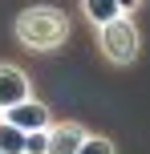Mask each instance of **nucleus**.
I'll list each match as a JSON object with an SVG mask.
<instances>
[{"label": "nucleus", "mask_w": 150, "mask_h": 154, "mask_svg": "<svg viewBox=\"0 0 150 154\" xmlns=\"http://www.w3.org/2000/svg\"><path fill=\"white\" fill-rule=\"evenodd\" d=\"M0 122H8L12 130H20L24 138H29V134H45L49 126L57 122V118H53V109H49V101L29 97V101H20V106L4 109V114H0Z\"/></svg>", "instance_id": "obj_3"}, {"label": "nucleus", "mask_w": 150, "mask_h": 154, "mask_svg": "<svg viewBox=\"0 0 150 154\" xmlns=\"http://www.w3.org/2000/svg\"><path fill=\"white\" fill-rule=\"evenodd\" d=\"M138 8H142L138 0H81V16L93 24V32L114 24V20H122V16H134Z\"/></svg>", "instance_id": "obj_6"}, {"label": "nucleus", "mask_w": 150, "mask_h": 154, "mask_svg": "<svg viewBox=\"0 0 150 154\" xmlns=\"http://www.w3.org/2000/svg\"><path fill=\"white\" fill-rule=\"evenodd\" d=\"M24 154H45V134H29L24 138Z\"/></svg>", "instance_id": "obj_9"}, {"label": "nucleus", "mask_w": 150, "mask_h": 154, "mask_svg": "<svg viewBox=\"0 0 150 154\" xmlns=\"http://www.w3.org/2000/svg\"><path fill=\"white\" fill-rule=\"evenodd\" d=\"M0 154H24V134L8 122H0Z\"/></svg>", "instance_id": "obj_7"}, {"label": "nucleus", "mask_w": 150, "mask_h": 154, "mask_svg": "<svg viewBox=\"0 0 150 154\" xmlns=\"http://www.w3.org/2000/svg\"><path fill=\"white\" fill-rule=\"evenodd\" d=\"M89 126H81V122H73V118H65V122H53L45 130V154H77L81 146H85V138H89Z\"/></svg>", "instance_id": "obj_5"}, {"label": "nucleus", "mask_w": 150, "mask_h": 154, "mask_svg": "<svg viewBox=\"0 0 150 154\" xmlns=\"http://www.w3.org/2000/svg\"><path fill=\"white\" fill-rule=\"evenodd\" d=\"M29 97H37L32 93V77L16 61H0V114L20 106V101H29Z\"/></svg>", "instance_id": "obj_4"}, {"label": "nucleus", "mask_w": 150, "mask_h": 154, "mask_svg": "<svg viewBox=\"0 0 150 154\" xmlns=\"http://www.w3.org/2000/svg\"><path fill=\"white\" fill-rule=\"evenodd\" d=\"M97 53H102L106 65H114V69H130V65L142 57V32H138V24L130 20V16H122V20L97 29Z\"/></svg>", "instance_id": "obj_2"}, {"label": "nucleus", "mask_w": 150, "mask_h": 154, "mask_svg": "<svg viewBox=\"0 0 150 154\" xmlns=\"http://www.w3.org/2000/svg\"><path fill=\"white\" fill-rule=\"evenodd\" d=\"M77 154H118V146H114V138H106V134H89Z\"/></svg>", "instance_id": "obj_8"}, {"label": "nucleus", "mask_w": 150, "mask_h": 154, "mask_svg": "<svg viewBox=\"0 0 150 154\" xmlns=\"http://www.w3.org/2000/svg\"><path fill=\"white\" fill-rule=\"evenodd\" d=\"M12 37L29 53H61L69 45V37H73V20L57 4H29V8L16 12Z\"/></svg>", "instance_id": "obj_1"}]
</instances>
